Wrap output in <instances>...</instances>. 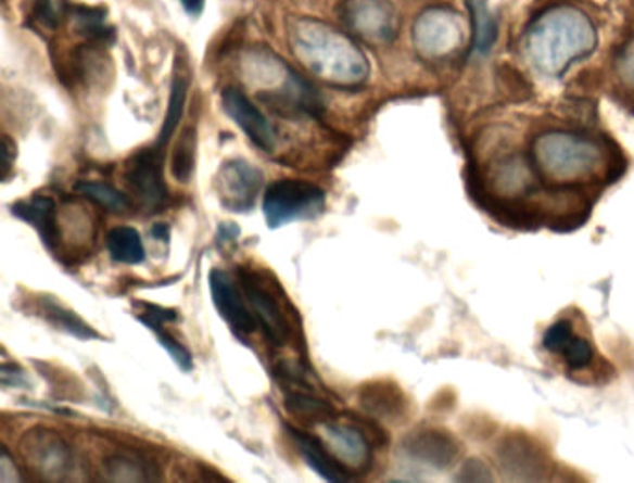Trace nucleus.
<instances>
[{
	"label": "nucleus",
	"mask_w": 634,
	"mask_h": 483,
	"mask_svg": "<svg viewBox=\"0 0 634 483\" xmlns=\"http://www.w3.org/2000/svg\"><path fill=\"white\" fill-rule=\"evenodd\" d=\"M0 376H2V385L30 389V383L26 380L23 368L20 365H15V363H4L0 368Z\"/></svg>",
	"instance_id": "obj_26"
},
{
	"label": "nucleus",
	"mask_w": 634,
	"mask_h": 483,
	"mask_svg": "<svg viewBox=\"0 0 634 483\" xmlns=\"http://www.w3.org/2000/svg\"><path fill=\"white\" fill-rule=\"evenodd\" d=\"M38 313L46 322L51 323L52 328L60 329L67 335L77 336L80 341H99L101 339L98 331L88 326L75 310L67 309L56 297L49 296V294L38 297Z\"/></svg>",
	"instance_id": "obj_16"
},
{
	"label": "nucleus",
	"mask_w": 634,
	"mask_h": 483,
	"mask_svg": "<svg viewBox=\"0 0 634 483\" xmlns=\"http://www.w3.org/2000/svg\"><path fill=\"white\" fill-rule=\"evenodd\" d=\"M188 80L182 75H177L172 85V93H169L168 110H166V117H164V125H162L161 135L156 138L155 148L166 151L172 136L181 123L182 114H185V104H187Z\"/></svg>",
	"instance_id": "obj_21"
},
{
	"label": "nucleus",
	"mask_w": 634,
	"mask_h": 483,
	"mask_svg": "<svg viewBox=\"0 0 634 483\" xmlns=\"http://www.w3.org/2000/svg\"><path fill=\"white\" fill-rule=\"evenodd\" d=\"M208 287L213 294L214 307L218 309L221 320L231 328L234 335L246 336L257 329V320L250 309L244 292L237 287L234 279L227 271H211Z\"/></svg>",
	"instance_id": "obj_8"
},
{
	"label": "nucleus",
	"mask_w": 634,
	"mask_h": 483,
	"mask_svg": "<svg viewBox=\"0 0 634 483\" xmlns=\"http://www.w3.org/2000/svg\"><path fill=\"white\" fill-rule=\"evenodd\" d=\"M12 214L33 226L51 252L56 250L60 242L59 208L52 198L34 195L30 200L17 201L12 205Z\"/></svg>",
	"instance_id": "obj_13"
},
{
	"label": "nucleus",
	"mask_w": 634,
	"mask_h": 483,
	"mask_svg": "<svg viewBox=\"0 0 634 483\" xmlns=\"http://www.w3.org/2000/svg\"><path fill=\"white\" fill-rule=\"evenodd\" d=\"M326 446L350 472H367L372 465V448L365 433L354 425L333 424V420L320 424Z\"/></svg>",
	"instance_id": "obj_9"
},
{
	"label": "nucleus",
	"mask_w": 634,
	"mask_h": 483,
	"mask_svg": "<svg viewBox=\"0 0 634 483\" xmlns=\"http://www.w3.org/2000/svg\"><path fill=\"white\" fill-rule=\"evenodd\" d=\"M182 8L187 10L188 15L198 17L205 8V0H181Z\"/></svg>",
	"instance_id": "obj_30"
},
{
	"label": "nucleus",
	"mask_w": 634,
	"mask_h": 483,
	"mask_svg": "<svg viewBox=\"0 0 634 483\" xmlns=\"http://www.w3.org/2000/svg\"><path fill=\"white\" fill-rule=\"evenodd\" d=\"M286 428L292 441H294V445L302 454V458L305 459V463L309 465L318 476L335 483L350 482L352 480L348 469L331 454L330 448L326 446L322 438L309 435V433L302 432V430H296L294 425L286 424Z\"/></svg>",
	"instance_id": "obj_11"
},
{
	"label": "nucleus",
	"mask_w": 634,
	"mask_h": 483,
	"mask_svg": "<svg viewBox=\"0 0 634 483\" xmlns=\"http://www.w3.org/2000/svg\"><path fill=\"white\" fill-rule=\"evenodd\" d=\"M138 322H142L145 328L151 329L155 333L156 339H158V344L162 348L168 352L169 357L174 359L175 365L181 368L182 372H190L194 368V361H192V355L188 352L181 342L177 341L168 329L164 328L166 323L158 322V320H153V318H148V316L138 315Z\"/></svg>",
	"instance_id": "obj_22"
},
{
	"label": "nucleus",
	"mask_w": 634,
	"mask_h": 483,
	"mask_svg": "<svg viewBox=\"0 0 634 483\" xmlns=\"http://www.w3.org/2000/svg\"><path fill=\"white\" fill-rule=\"evenodd\" d=\"M529 169L549 188H576L601 181L605 155L601 143L566 130L536 136Z\"/></svg>",
	"instance_id": "obj_1"
},
{
	"label": "nucleus",
	"mask_w": 634,
	"mask_h": 483,
	"mask_svg": "<svg viewBox=\"0 0 634 483\" xmlns=\"http://www.w3.org/2000/svg\"><path fill=\"white\" fill-rule=\"evenodd\" d=\"M124 181L145 211H162L169 198L164 181V151L153 145L130 156L125 164Z\"/></svg>",
	"instance_id": "obj_5"
},
{
	"label": "nucleus",
	"mask_w": 634,
	"mask_h": 483,
	"mask_svg": "<svg viewBox=\"0 0 634 483\" xmlns=\"http://www.w3.org/2000/svg\"><path fill=\"white\" fill-rule=\"evenodd\" d=\"M106 250L112 260L119 265H140L145 258L142 237L135 227H114L106 237Z\"/></svg>",
	"instance_id": "obj_19"
},
{
	"label": "nucleus",
	"mask_w": 634,
	"mask_h": 483,
	"mask_svg": "<svg viewBox=\"0 0 634 483\" xmlns=\"http://www.w3.org/2000/svg\"><path fill=\"white\" fill-rule=\"evenodd\" d=\"M75 192L103 206L109 213L125 214L132 208L129 195L109 182L80 181L75 185Z\"/></svg>",
	"instance_id": "obj_20"
},
{
	"label": "nucleus",
	"mask_w": 634,
	"mask_h": 483,
	"mask_svg": "<svg viewBox=\"0 0 634 483\" xmlns=\"http://www.w3.org/2000/svg\"><path fill=\"white\" fill-rule=\"evenodd\" d=\"M30 20L47 28H56L60 23V13L52 0H33Z\"/></svg>",
	"instance_id": "obj_25"
},
{
	"label": "nucleus",
	"mask_w": 634,
	"mask_h": 483,
	"mask_svg": "<svg viewBox=\"0 0 634 483\" xmlns=\"http://www.w3.org/2000/svg\"><path fill=\"white\" fill-rule=\"evenodd\" d=\"M104 474L112 482H158L161 471L150 459L132 454H116L104 461Z\"/></svg>",
	"instance_id": "obj_17"
},
{
	"label": "nucleus",
	"mask_w": 634,
	"mask_h": 483,
	"mask_svg": "<svg viewBox=\"0 0 634 483\" xmlns=\"http://www.w3.org/2000/svg\"><path fill=\"white\" fill-rule=\"evenodd\" d=\"M286 407L294 417L318 425L337 417L330 402L313 396L312 389H286Z\"/></svg>",
	"instance_id": "obj_18"
},
{
	"label": "nucleus",
	"mask_w": 634,
	"mask_h": 483,
	"mask_svg": "<svg viewBox=\"0 0 634 483\" xmlns=\"http://www.w3.org/2000/svg\"><path fill=\"white\" fill-rule=\"evenodd\" d=\"M151 237L158 240V242H168L169 240V226L168 224H155L151 226Z\"/></svg>",
	"instance_id": "obj_31"
},
{
	"label": "nucleus",
	"mask_w": 634,
	"mask_h": 483,
	"mask_svg": "<svg viewBox=\"0 0 634 483\" xmlns=\"http://www.w3.org/2000/svg\"><path fill=\"white\" fill-rule=\"evenodd\" d=\"M315 46L300 43L296 54L302 56L304 64L317 77L328 80L331 85H359L369 75V65L363 59L362 52L350 41L328 30V36H317Z\"/></svg>",
	"instance_id": "obj_2"
},
{
	"label": "nucleus",
	"mask_w": 634,
	"mask_h": 483,
	"mask_svg": "<svg viewBox=\"0 0 634 483\" xmlns=\"http://www.w3.org/2000/svg\"><path fill=\"white\" fill-rule=\"evenodd\" d=\"M15 153H17V151H15V142H13L10 136H2V162H4V166H2V179H4V181H8V177L12 174Z\"/></svg>",
	"instance_id": "obj_28"
},
{
	"label": "nucleus",
	"mask_w": 634,
	"mask_h": 483,
	"mask_svg": "<svg viewBox=\"0 0 634 483\" xmlns=\"http://www.w3.org/2000/svg\"><path fill=\"white\" fill-rule=\"evenodd\" d=\"M194 161L195 130L188 127V129L182 132L181 138H179L177 148H175L174 151V156H172V175H174L175 181L187 185V182L192 179V174H194Z\"/></svg>",
	"instance_id": "obj_23"
},
{
	"label": "nucleus",
	"mask_w": 634,
	"mask_h": 483,
	"mask_svg": "<svg viewBox=\"0 0 634 483\" xmlns=\"http://www.w3.org/2000/svg\"><path fill=\"white\" fill-rule=\"evenodd\" d=\"M20 452L25 463L51 482H64L73 471V452L59 433L34 428L21 437Z\"/></svg>",
	"instance_id": "obj_4"
},
{
	"label": "nucleus",
	"mask_w": 634,
	"mask_h": 483,
	"mask_svg": "<svg viewBox=\"0 0 634 483\" xmlns=\"http://www.w3.org/2000/svg\"><path fill=\"white\" fill-rule=\"evenodd\" d=\"M359 402L370 417L380 420H398L406 411V399L398 386L385 381L367 383L359 391Z\"/></svg>",
	"instance_id": "obj_15"
},
{
	"label": "nucleus",
	"mask_w": 634,
	"mask_h": 483,
	"mask_svg": "<svg viewBox=\"0 0 634 483\" xmlns=\"http://www.w3.org/2000/svg\"><path fill=\"white\" fill-rule=\"evenodd\" d=\"M21 476L15 467V461L10 458L7 446H2L0 452V482H20Z\"/></svg>",
	"instance_id": "obj_27"
},
{
	"label": "nucleus",
	"mask_w": 634,
	"mask_h": 483,
	"mask_svg": "<svg viewBox=\"0 0 634 483\" xmlns=\"http://www.w3.org/2000/svg\"><path fill=\"white\" fill-rule=\"evenodd\" d=\"M326 208V192L307 181L283 179L266 188L263 211L270 229L289 226L292 221L315 219Z\"/></svg>",
	"instance_id": "obj_3"
},
{
	"label": "nucleus",
	"mask_w": 634,
	"mask_h": 483,
	"mask_svg": "<svg viewBox=\"0 0 634 483\" xmlns=\"http://www.w3.org/2000/svg\"><path fill=\"white\" fill-rule=\"evenodd\" d=\"M221 104L227 116L231 117L240 130L255 143L261 151H272L276 148V130L265 114L237 88H227L221 93Z\"/></svg>",
	"instance_id": "obj_10"
},
{
	"label": "nucleus",
	"mask_w": 634,
	"mask_h": 483,
	"mask_svg": "<svg viewBox=\"0 0 634 483\" xmlns=\"http://www.w3.org/2000/svg\"><path fill=\"white\" fill-rule=\"evenodd\" d=\"M240 237V227L234 224H221L218 229V244H233L234 240Z\"/></svg>",
	"instance_id": "obj_29"
},
{
	"label": "nucleus",
	"mask_w": 634,
	"mask_h": 483,
	"mask_svg": "<svg viewBox=\"0 0 634 483\" xmlns=\"http://www.w3.org/2000/svg\"><path fill=\"white\" fill-rule=\"evenodd\" d=\"M263 182H265L263 171L257 166H252L250 162L239 158L221 164L214 179V190L226 211L246 214L255 206Z\"/></svg>",
	"instance_id": "obj_7"
},
{
	"label": "nucleus",
	"mask_w": 634,
	"mask_h": 483,
	"mask_svg": "<svg viewBox=\"0 0 634 483\" xmlns=\"http://www.w3.org/2000/svg\"><path fill=\"white\" fill-rule=\"evenodd\" d=\"M240 287L250 303L257 326L263 329L266 341L276 348L286 346L291 341V322L287 318L283 305L274 296L272 289L266 287L265 279L259 274L240 270Z\"/></svg>",
	"instance_id": "obj_6"
},
{
	"label": "nucleus",
	"mask_w": 634,
	"mask_h": 483,
	"mask_svg": "<svg viewBox=\"0 0 634 483\" xmlns=\"http://www.w3.org/2000/svg\"><path fill=\"white\" fill-rule=\"evenodd\" d=\"M482 2L484 0H467V4L471 7V12H473L474 23H477V34H474L477 49L480 52H487L492 49L493 41H495L497 28H495L492 17L485 12V4H482Z\"/></svg>",
	"instance_id": "obj_24"
},
{
	"label": "nucleus",
	"mask_w": 634,
	"mask_h": 483,
	"mask_svg": "<svg viewBox=\"0 0 634 483\" xmlns=\"http://www.w3.org/2000/svg\"><path fill=\"white\" fill-rule=\"evenodd\" d=\"M545 348L562 355L571 370H583L594 359V349L583 336L575 335L570 322L553 323L544 336Z\"/></svg>",
	"instance_id": "obj_14"
},
{
	"label": "nucleus",
	"mask_w": 634,
	"mask_h": 483,
	"mask_svg": "<svg viewBox=\"0 0 634 483\" xmlns=\"http://www.w3.org/2000/svg\"><path fill=\"white\" fill-rule=\"evenodd\" d=\"M402 446L409 458L435 469H445L453 463L458 454L456 441L448 433L440 432V430H419V432L409 433Z\"/></svg>",
	"instance_id": "obj_12"
}]
</instances>
